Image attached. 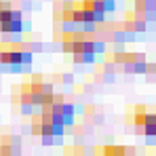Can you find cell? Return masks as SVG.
<instances>
[{"label":"cell","mask_w":156,"mask_h":156,"mask_svg":"<svg viewBox=\"0 0 156 156\" xmlns=\"http://www.w3.org/2000/svg\"><path fill=\"white\" fill-rule=\"evenodd\" d=\"M32 51L21 44H0V68L6 72H27Z\"/></svg>","instance_id":"cell-1"},{"label":"cell","mask_w":156,"mask_h":156,"mask_svg":"<svg viewBox=\"0 0 156 156\" xmlns=\"http://www.w3.org/2000/svg\"><path fill=\"white\" fill-rule=\"evenodd\" d=\"M23 30H26V23L19 17H11V19H2L0 21V32L2 34H21Z\"/></svg>","instance_id":"cell-2"},{"label":"cell","mask_w":156,"mask_h":156,"mask_svg":"<svg viewBox=\"0 0 156 156\" xmlns=\"http://www.w3.org/2000/svg\"><path fill=\"white\" fill-rule=\"evenodd\" d=\"M144 135L146 137H154L156 135V114L148 112V118L144 122Z\"/></svg>","instance_id":"cell-3"},{"label":"cell","mask_w":156,"mask_h":156,"mask_svg":"<svg viewBox=\"0 0 156 156\" xmlns=\"http://www.w3.org/2000/svg\"><path fill=\"white\" fill-rule=\"evenodd\" d=\"M84 116H87L91 122H101V110L95 108L93 104H89L87 108H84Z\"/></svg>","instance_id":"cell-4"},{"label":"cell","mask_w":156,"mask_h":156,"mask_svg":"<svg viewBox=\"0 0 156 156\" xmlns=\"http://www.w3.org/2000/svg\"><path fill=\"white\" fill-rule=\"evenodd\" d=\"M97 55L93 53H72V61L74 63H93Z\"/></svg>","instance_id":"cell-5"},{"label":"cell","mask_w":156,"mask_h":156,"mask_svg":"<svg viewBox=\"0 0 156 156\" xmlns=\"http://www.w3.org/2000/svg\"><path fill=\"white\" fill-rule=\"evenodd\" d=\"M101 4H104V11H105V13H110V11H114V9H116V0H101Z\"/></svg>","instance_id":"cell-6"},{"label":"cell","mask_w":156,"mask_h":156,"mask_svg":"<svg viewBox=\"0 0 156 156\" xmlns=\"http://www.w3.org/2000/svg\"><path fill=\"white\" fill-rule=\"evenodd\" d=\"M154 72H156V66H154V63H148V61H146V70H144V74H150V76H152Z\"/></svg>","instance_id":"cell-7"},{"label":"cell","mask_w":156,"mask_h":156,"mask_svg":"<svg viewBox=\"0 0 156 156\" xmlns=\"http://www.w3.org/2000/svg\"><path fill=\"white\" fill-rule=\"evenodd\" d=\"M55 80H57V82H66V84H70V82H72V76H59V74H57Z\"/></svg>","instance_id":"cell-8"}]
</instances>
